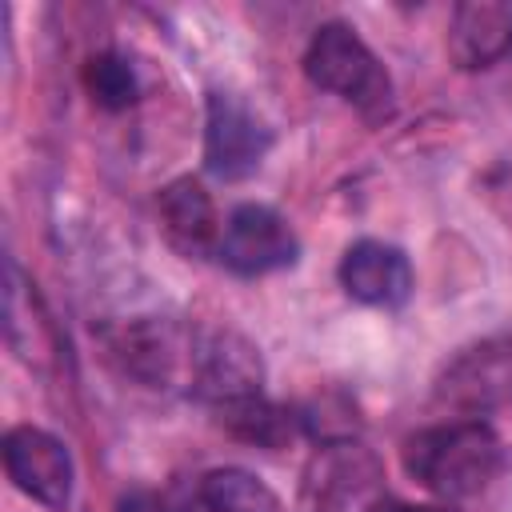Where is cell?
<instances>
[{
	"label": "cell",
	"mask_w": 512,
	"mask_h": 512,
	"mask_svg": "<svg viewBox=\"0 0 512 512\" xmlns=\"http://www.w3.org/2000/svg\"><path fill=\"white\" fill-rule=\"evenodd\" d=\"M392 512H456V508H448V504H396Z\"/></svg>",
	"instance_id": "e0dca14e"
},
{
	"label": "cell",
	"mask_w": 512,
	"mask_h": 512,
	"mask_svg": "<svg viewBox=\"0 0 512 512\" xmlns=\"http://www.w3.org/2000/svg\"><path fill=\"white\" fill-rule=\"evenodd\" d=\"M380 464L352 440L324 444L304 472V500L312 512H384Z\"/></svg>",
	"instance_id": "5b68a950"
},
{
	"label": "cell",
	"mask_w": 512,
	"mask_h": 512,
	"mask_svg": "<svg viewBox=\"0 0 512 512\" xmlns=\"http://www.w3.org/2000/svg\"><path fill=\"white\" fill-rule=\"evenodd\" d=\"M448 60L460 72H484L512 56V0H464L452 8Z\"/></svg>",
	"instance_id": "9c48e42d"
},
{
	"label": "cell",
	"mask_w": 512,
	"mask_h": 512,
	"mask_svg": "<svg viewBox=\"0 0 512 512\" xmlns=\"http://www.w3.org/2000/svg\"><path fill=\"white\" fill-rule=\"evenodd\" d=\"M80 76H84V92H88L92 104L104 108V112H124V108H132L136 96H140V84H136L132 64H128L120 52H112V48L92 52V56L84 60V72H80Z\"/></svg>",
	"instance_id": "9a60e30c"
},
{
	"label": "cell",
	"mask_w": 512,
	"mask_h": 512,
	"mask_svg": "<svg viewBox=\"0 0 512 512\" xmlns=\"http://www.w3.org/2000/svg\"><path fill=\"white\" fill-rule=\"evenodd\" d=\"M432 404L456 416H484L512 404V328L464 344L432 380Z\"/></svg>",
	"instance_id": "277c9868"
},
{
	"label": "cell",
	"mask_w": 512,
	"mask_h": 512,
	"mask_svg": "<svg viewBox=\"0 0 512 512\" xmlns=\"http://www.w3.org/2000/svg\"><path fill=\"white\" fill-rule=\"evenodd\" d=\"M116 512H184L180 504H172L164 492H152V488H132L116 500Z\"/></svg>",
	"instance_id": "2e32d148"
},
{
	"label": "cell",
	"mask_w": 512,
	"mask_h": 512,
	"mask_svg": "<svg viewBox=\"0 0 512 512\" xmlns=\"http://www.w3.org/2000/svg\"><path fill=\"white\" fill-rule=\"evenodd\" d=\"M216 256H220L224 268H232L240 276H264V272H280V268L296 264L300 240L276 208L236 204L224 220Z\"/></svg>",
	"instance_id": "52a82bcc"
},
{
	"label": "cell",
	"mask_w": 512,
	"mask_h": 512,
	"mask_svg": "<svg viewBox=\"0 0 512 512\" xmlns=\"http://www.w3.org/2000/svg\"><path fill=\"white\" fill-rule=\"evenodd\" d=\"M404 472L440 500L480 496L504 468V444L484 420H448L420 428L400 448Z\"/></svg>",
	"instance_id": "6da1fadb"
},
{
	"label": "cell",
	"mask_w": 512,
	"mask_h": 512,
	"mask_svg": "<svg viewBox=\"0 0 512 512\" xmlns=\"http://www.w3.org/2000/svg\"><path fill=\"white\" fill-rule=\"evenodd\" d=\"M340 284L352 300L372 308H400L412 296V264L396 244L356 240L340 256Z\"/></svg>",
	"instance_id": "8fae6325"
},
{
	"label": "cell",
	"mask_w": 512,
	"mask_h": 512,
	"mask_svg": "<svg viewBox=\"0 0 512 512\" xmlns=\"http://www.w3.org/2000/svg\"><path fill=\"white\" fill-rule=\"evenodd\" d=\"M200 504L208 512H284L280 496L248 468H212V472H204Z\"/></svg>",
	"instance_id": "5bb4252c"
},
{
	"label": "cell",
	"mask_w": 512,
	"mask_h": 512,
	"mask_svg": "<svg viewBox=\"0 0 512 512\" xmlns=\"http://www.w3.org/2000/svg\"><path fill=\"white\" fill-rule=\"evenodd\" d=\"M4 472L8 480L36 504L64 512L72 504V484H76V464L72 452L64 448L60 436L36 428V424H16L4 432Z\"/></svg>",
	"instance_id": "8992f818"
},
{
	"label": "cell",
	"mask_w": 512,
	"mask_h": 512,
	"mask_svg": "<svg viewBox=\"0 0 512 512\" xmlns=\"http://www.w3.org/2000/svg\"><path fill=\"white\" fill-rule=\"evenodd\" d=\"M272 148V132L248 112L236 96L212 92L208 96V120H204V164L220 180H244L252 176Z\"/></svg>",
	"instance_id": "ba28073f"
},
{
	"label": "cell",
	"mask_w": 512,
	"mask_h": 512,
	"mask_svg": "<svg viewBox=\"0 0 512 512\" xmlns=\"http://www.w3.org/2000/svg\"><path fill=\"white\" fill-rule=\"evenodd\" d=\"M156 216H160L164 240L180 256H188V260L216 256L224 224L216 216V204H212L208 188L196 176H176L172 184H164L160 196H156Z\"/></svg>",
	"instance_id": "30bf717a"
},
{
	"label": "cell",
	"mask_w": 512,
	"mask_h": 512,
	"mask_svg": "<svg viewBox=\"0 0 512 512\" xmlns=\"http://www.w3.org/2000/svg\"><path fill=\"white\" fill-rule=\"evenodd\" d=\"M4 332H8V344L12 352L32 368L40 364L44 356H52V328L44 320V308H40V296H36V284L24 276V268L16 260L4 264Z\"/></svg>",
	"instance_id": "7c38bea8"
},
{
	"label": "cell",
	"mask_w": 512,
	"mask_h": 512,
	"mask_svg": "<svg viewBox=\"0 0 512 512\" xmlns=\"http://www.w3.org/2000/svg\"><path fill=\"white\" fill-rule=\"evenodd\" d=\"M216 420H220L224 432H232L236 440L256 444V448H284L304 428L300 424V412L264 400V392L260 396H244V400L216 404Z\"/></svg>",
	"instance_id": "4fadbf2b"
},
{
	"label": "cell",
	"mask_w": 512,
	"mask_h": 512,
	"mask_svg": "<svg viewBox=\"0 0 512 512\" xmlns=\"http://www.w3.org/2000/svg\"><path fill=\"white\" fill-rule=\"evenodd\" d=\"M104 344L120 372L140 380L144 388H180L192 396L204 352L200 328H188L168 316H136L128 324H116Z\"/></svg>",
	"instance_id": "3957f363"
},
{
	"label": "cell",
	"mask_w": 512,
	"mask_h": 512,
	"mask_svg": "<svg viewBox=\"0 0 512 512\" xmlns=\"http://www.w3.org/2000/svg\"><path fill=\"white\" fill-rule=\"evenodd\" d=\"M304 76L316 88L348 100L368 120H380V116L392 112V76H388V68L364 44V36L344 20H328L312 32V40L304 48Z\"/></svg>",
	"instance_id": "7a4b0ae2"
}]
</instances>
